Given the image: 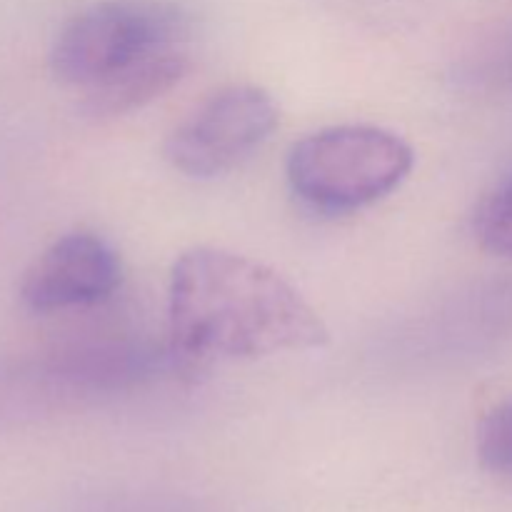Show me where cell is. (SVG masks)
I'll list each match as a JSON object with an SVG mask.
<instances>
[{"mask_svg": "<svg viewBox=\"0 0 512 512\" xmlns=\"http://www.w3.org/2000/svg\"><path fill=\"white\" fill-rule=\"evenodd\" d=\"M168 328L193 363L303 353L328 345V328L268 265L220 248L185 250L170 270Z\"/></svg>", "mask_w": 512, "mask_h": 512, "instance_id": "6da1fadb", "label": "cell"}, {"mask_svg": "<svg viewBox=\"0 0 512 512\" xmlns=\"http://www.w3.org/2000/svg\"><path fill=\"white\" fill-rule=\"evenodd\" d=\"M413 148L375 125H335L290 148L285 175L305 205L320 213H353L378 203L413 170Z\"/></svg>", "mask_w": 512, "mask_h": 512, "instance_id": "7a4b0ae2", "label": "cell"}, {"mask_svg": "<svg viewBox=\"0 0 512 512\" xmlns=\"http://www.w3.org/2000/svg\"><path fill=\"white\" fill-rule=\"evenodd\" d=\"M185 15L163 0H103L60 28L50 48V70L73 88L90 90L145 55L175 48Z\"/></svg>", "mask_w": 512, "mask_h": 512, "instance_id": "3957f363", "label": "cell"}, {"mask_svg": "<svg viewBox=\"0 0 512 512\" xmlns=\"http://www.w3.org/2000/svg\"><path fill=\"white\" fill-rule=\"evenodd\" d=\"M278 105L258 85H228L208 95L165 143V158L188 178L230 173L278 128Z\"/></svg>", "mask_w": 512, "mask_h": 512, "instance_id": "277c9868", "label": "cell"}, {"mask_svg": "<svg viewBox=\"0 0 512 512\" xmlns=\"http://www.w3.org/2000/svg\"><path fill=\"white\" fill-rule=\"evenodd\" d=\"M123 280L113 245L100 235L75 230L50 243L20 283V303L35 315L88 308L108 300Z\"/></svg>", "mask_w": 512, "mask_h": 512, "instance_id": "5b68a950", "label": "cell"}, {"mask_svg": "<svg viewBox=\"0 0 512 512\" xmlns=\"http://www.w3.org/2000/svg\"><path fill=\"white\" fill-rule=\"evenodd\" d=\"M188 58L178 48H165L145 55L138 63L118 70L103 83L88 90L85 108L98 118H113L153 103L188 73Z\"/></svg>", "mask_w": 512, "mask_h": 512, "instance_id": "8992f818", "label": "cell"}, {"mask_svg": "<svg viewBox=\"0 0 512 512\" xmlns=\"http://www.w3.org/2000/svg\"><path fill=\"white\" fill-rule=\"evenodd\" d=\"M475 238L490 253L512 258V178L480 203L475 213Z\"/></svg>", "mask_w": 512, "mask_h": 512, "instance_id": "52a82bcc", "label": "cell"}, {"mask_svg": "<svg viewBox=\"0 0 512 512\" xmlns=\"http://www.w3.org/2000/svg\"><path fill=\"white\" fill-rule=\"evenodd\" d=\"M478 458L490 473H512V398L495 405L480 423Z\"/></svg>", "mask_w": 512, "mask_h": 512, "instance_id": "ba28073f", "label": "cell"}]
</instances>
